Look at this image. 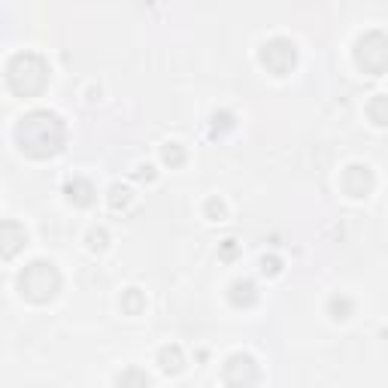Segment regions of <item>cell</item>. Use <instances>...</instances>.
<instances>
[{"instance_id":"cell-21","label":"cell","mask_w":388,"mask_h":388,"mask_svg":"<svg viewBox=\"0 0 388 388\" xmlns=\"http://www.w3.org/2000/svg\"><path fill=\"white\" fill-rule=\"evenodd\" d=\"M137 179H143V183H152V179H155V167H149V164H146V167H140L137 170Z\"/></svg>"},{"instance_id":"cell-7","label":"cell","mask_w":388,"mask_h":388,"mask_svg":"<svg viewBox=\"0 0 388 388\" xmlns=\"http://www.w3.org/2000/svg\"><path fill=\"white\" fill-rule=\"evenodd\" d=\"M24 243H28V230L19 221H0V258H15L24 249Z\"/></svg>"},{"instance_id":"cell-3","label":"cell","mask_w":388,"mask_h":388,"mask_svg":"<svg viewBox=\"0 0 388 388\" xmlns=\"http://www.w3.org/2000/svg\"><path fill=\"white\" fill-rule=\"evenodd\" d=\"M19 292L31 303H49L61 292V273L52 261H31L19 273Z\"/></svg>"},{"instance_id":"cell-14","label":"cell","mask_w":388,"mask_h":388,"mask_svg":"<svg viewBox=\"0 0 388 388\" xmlns=\"http://www.w3.org/2000/svg\"><path fill=\"white\" fill-rule=\"evenodd\" d=\"M143 307H146V301H143V294H140L137 288H130V292L121 297V310L130 312V316H137V312L143 310Z\"/></svg>"},{"instance_id":"cell-9","label":"cell","mask_w":388,"mask_h":388,"mask_svg":"<svg viewBox=\"0 0 388 388\" xmlns=\"http://www.w3.org/2000/svg\"><path fill=\"white\" fill-rule=\"evenodd\" d=\"M255 301H258L255 282H249V279H237V282L230 285V303H234V307H252Z\"/></svg>"},{"instance_id":"cell-17","label":"cell","mask_w":388,"mask_h":388,"mask_svg":"<svg viewBox=\"0 0 388 388\" xmlns=\"http://www.w3.org/2000/svg\"><path fill=\"white\" fill-rule=\"evenodd\" d=\"M130 201V192L125 185H112V192H110V206L112 210H119V206H128Z\"/></svg>"},{"instance_id":"cell-6","label":"cell","mask_w":388,"mask_h":388,"mask_svg":"<svg viewBox=\"0 0 388 388\" xmlns=\"http://www.w3.org/2000/svg\"><path fill=\"white\" fill-rule=\"evenodd\" d=\"M221 376H225V385L228 388H252L255 382H258V364H255L252 355L246 352H237L230 355V358L225 361V370H221Z\"/></svg>"},{"instance_id":"cell-20","label":"cell","mask_w":388,"mask_h":388,"mask_svg":"<svg viewBox=\"0 0 388 388\" xmlns=\"http://www.w3.org/2000/svg\"><path fill=\"white\" fill-rule=\"evenodd\" d=\"M206 216H210V219H221V216H225V206H221V201L212 197V201L206 203Z\"/></svg>"},{"instance_id":"cell-13","label":"cell","mask_w":388,"mask_h":388,"mask_svg":"<svg viewBox=\"0 0 388 388\" xmlns=\"http://www.w3.org/2000/svg\"><path fill=\"white\" fill-rule=\"evenodd\" d=\"M161 158H164V164H170V167H179V164L185 161V149L179 143H167L161 149Z\"/></svg>"},{"instance_id":"cell-1","label":"cell","mask_w":388,"mask_h":388,"mask_svg":"<svg viewBox=\"0 0 388 388\" xmlns=\"http://www.w3.org/2000/svg\"><path fill=\"white\" fill-rule=\"evenodd\" d=\"M15 140H19V149L28 158H52L64 149V140H67V128L58 119L55 112L49 110H34L28 112L15 128Z\"/></svg>"},{"instance_id":"cell-18","label":"cell","mask_w":388,"mask_h":388,"mask_svg":"<svg viewBox=\"0 0 388 388\" xmlns=\"http://www.w3.org/2000/svg\"><path fill=\"white\" fill-rule=\"evenodd\" d=\"M212 128H221V130H228V128H234V115H230V112H216V115H212Z\"/></svg>"},{"instance_id":"cell-15","label":"cell","mask_w":388,"mask_h":388,"mask_svg":"<svg viewBox=\"0 0 388 388\" xmlns=\"http://www.w3.org/2000/svg\"><path fill=\"white\" fill-rule=\"evenodd\" d=\"M328 310H331V316H334V319H349V312H352V301H349V297L334 294V297H331V303H328Z\"/></svg>"},{"instance_id":"cell-8","label":"cell","mask_w":388,"mask_h":388,"mask_svg":"<svg viewBox=\"0 0 388 388\" xmlns=\"http://www.w3.org/2000/svg\"><path fill=\"white\" fill-rule=\"evenodd\" d=\"M343 188L352 197H364L370 188H373V176H370L367 167H361V164H352V167L346 170V176H343Z\"/></svg>"},{"instance_id":"cell-22","label":"cell","mask_w":388,"mask_h":388,"mask_svg":"<svg viewBox=\"0 0 388 388\" xmlns=\"http://www.w3.org/2000/svg\"><path fill=\"white\" fill-rule=\"evenodd\" d=\"M261 267H264V273H279V261L276 258H264Z\"/></svg>"},{"instance_id":"cell-19","label":"cell","mask_w":388,"mask_h":388,"mask_svg":"<svg viewBox=\"0 0 388 388\" xmlns=\"http://www.w3.org/2000/svg\"><path fill=\"white\" fill-rule=\"evenodd\" d=\"M88 240H92V249H103L106 240H110V234H106L103 228H97V230H92V234H88Z\"/></svg>"},{"instance_id":"cell-12","label":"cell","mask_w":388,"mask_h":388,"mask_svg":"<svg viewBox=\"0 0 388 388\" xmlns=\"http://www.w3.org/2000/svg\"><path fill=\"white\" fill-rule=\"evenodd\" d=\"M119 388H149V373L140 367H128L119 373Z\"/></svg>"},{"instance_id":"cell-2","label":"cell","mask_w":388,"mask_h":388,"mask_svg":"<svg viewBox=\"0 0 388 388\" xmlns=\"http://www.w3.org/2000/svg\"><path fill=\"white\" fill-rule=\"evenodd\" d=\"M6 85L19 97H37L49 85V64L37 52H19L6 64Z\"/></svg>"},{"instance_id":"cell-11","label":"cell","mask_w":388,"mask_h":388,"mask_svg":"<svg viewBox=\"0 0 388 388\" xmlns=\"http://www.w3.org/2000/svg\"><path fill=\"white\" fill-rule=\"evenodd\" d=\"M67 197L76 206H88L94 201V188L88 179H73V183H67Z\"/></svg>"},{"instance_id":"cell-16","label":"cell","mask_w":388,"mask_h":388,"mask_svg":"<svg viewBox=\"0 0 388 388\" xmlns=\"http://www.w3.org/2000/svg\"><path fill=\"white\" fill-rule=\"evenodd\" d=\"M367 112H370V119H373V125H385V97L379 94L376 101L367 106Z\"/></svg>"},{"instance_id":"cell-10","label":"cell","mask_w":388,"mask_h":388,"mask_svg":"<svg viewBox=\"0 0 388 388\" xmlns=\"http://www.w3.org/2000/svg\"><path fill=\"white\" fill-rule=\"evenodd\" d=\"M158 364H161L164 373H179V370L185 367V355H183V349H179L176 343L164 346V349L158 352Z\"/></svg>"},{"instance_id":"cell-5","label":"cell","mask_w":388,"mask_h":388,"mask_svg":"<svg viewBox=\"0 0 388 388\" xmlns=\"http://www.w3.org/2000/svg\"><path fill=\"white\" fill-rule=\"evenodd\" d=\"M355 58H358L361 67H364L367 73H373V76L385 73V64H388V43H385V37L379 34V31L361 37L358 49H355Z\"/></svg>"},{"instance_id":"cell-4","label":"cell","mask_w":388,"mask_h":388,"mask_svg":"<svg viewBox=\"0 0 388 388\" xmlns=\"http://www.w3.org/2000/svg\"><path fill=\"white\" fill-rule=\"evenodd\" d=\"M294 61H297V49H294L292 40L273 37L261 46V64L270 73H276V76H285V73L294 67Z\"/></svg>"}]
</instances>
